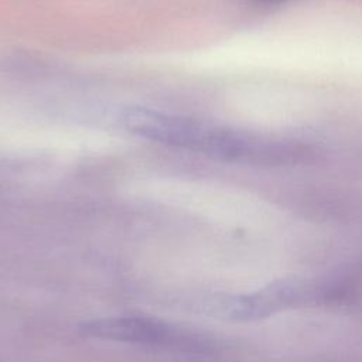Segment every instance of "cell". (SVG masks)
I'll return each mask as SVG.
<instances>
[{
    "instance_id": "obj_3",
    "label": "cell",
    "mask_w": 362,
    "mask_h": 362,
    "mask_svg": "<svg viewBox=\"0 0 362 362\" xmlns=\"http://www.w3.org/2000/svg\"><path fill=\"white\" fill-rule=\"evenodd\" d=\"M253 3H262V4H270V3H277V1H283V0H249Z\"/></svg>"
},
{
    "instance_id": "obj_2",
    "label": "cell",
    "mask_w": 362,
    "mask_h": 362,
    "mask_svg": "<svg viewBox=\"0 0 362 362\" xmlns=\"http://www.w3.org/2000/svg\"><path fill=\"white\" fill-rule=\"evenodd\" d=\"M86 337L123 341L133 344L173 346L178 349L202 351L204 341L185 335L173 325L147 317H112L83 322L79 327Z\"/></svg>"
},
{
    "instance_id": "obj_1",
    "label": "cell",
    "mask_w": 362,
    "mask_h": 362,
    "mask_svg": "<svg viewBox=\"0 0 362 362\" xmlns=\"http://www.w3.org/2000/svg\"><path fill=\"white\" fill-rule=\"evenodd\" d=\"M120 122L139 137L228 163L281 165L300 161L307 154V148L296 140L262 136L147 107H126Z\"/></svg>"
}]
</instances>
